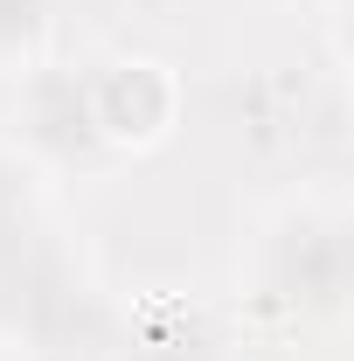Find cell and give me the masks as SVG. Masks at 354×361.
<instances>
[{
    "label": "cell",
    "instance_id": "obj_1",
    "mask_svg": "<svg viewBox=\"0 0 354 361\" xmlns=\"http://www.w3.org/2000/svg\"><path fill=\"white\" fill-rule=\"evenodd\" d=\"M181 104H188V90H181V77L160 56H118L97 77H84L90 133L111 153H153V146H167L174 126H181Z\"/></svg>",
    "mask_w": 354,
    "mask_h": 361
},
{
    "label": "cell",
    "instance_id": "obj_2",
    "mask_svg": "<svg viewBox=\"0 0 354 361\" xmlns=\"http://www.w3.org/2000/svg\"><path fill=\"white\" fill-rule=\"evenodd\" d=\"M271 285L299 313H334L341 306V292H348V236H341V216L334 209L299 216V243H285Z\"/></svg>",
    "mask_w": 354,
    "mask_h": 361
},
{
    "label": "cell",
    "instance_id": "obj_3",
    "mask_svg": "<svg viewBox=\"0 0 354 361\" xmlns=\"http://www.w3.org/2000/svg\"><path fill=\"white\" fill-rule=\"evenodd\" d=\"M63 0H0V70H28L42 56Z\"/></svg>",
    "mask_w": 354,
    "mask_h": 361
},
{
    "label": "cell",
    "instance_id": "obj_4",
    "mask_svg": "<svg viewBox=\"0 0 354 361\" xmlns=\"http://www.w3.org/2000/svg\"><path fill=\"white\" fill-rule=\"evenodd\" d=\"M14 229H21V188H14L7 167H0V257L14 250Z\"/></svg>",
    "mask_w": 354,
    "mask_h": 361
},
{
    "label": "cell",
    "instance_id": "obj_5",
    "mask_svg": "<svg viewBox=\"0 0 354 361\" xmlns=\"http://www.w3.org/2000/svg\"><path fill=\"white\" fill-rule=\"evenodd\" d=\"M28 361H49V355H28Z\"/></svg>",
    "mask_w": 354,
    "mask_h": 361
}]
</instances>
